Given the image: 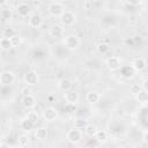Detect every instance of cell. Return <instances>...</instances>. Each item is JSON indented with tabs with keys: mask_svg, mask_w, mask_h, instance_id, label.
<instances>
[{
	"mask_svg": "<svg viewBox=\"0 0 148 148\" xmlns=\"http://www.w3.org/2000/svg\"><path fill=\"white\" fill-rule=\"evenodd\" d=\"M47 10H49V13H50L51 16H53V17H60L62 15V13L65 12V8H64V5L61 2L52 1V2L49 3Z\"/></svg>",
	"mask_w": 148,
	"mask_h": 148,
	"instance_id": "1",
	"label": "cell"
},
{
	"mask_svg": "<svg viewBox=\"0 0 148 148\" xmlns=\"http://www.w3.org/2000/svg\"><path fill=\"white\" fill-rule=\"evenodd\" d=\"M80 43H81V40L76 35H68L67 37H65V40H64L65 47L69 51L77 50L80 46Z\"/></svg>",
	"mask_w": 148,
	"mask_h": 148,
	"instance_id": "2",
	"label": "cell"
},
{
	"mask_svg": "<svg viewBox=\"0 0 148 148\" xmlns=\"http://www.w3.org/2000/svg\"><path fill=\"white\" fill-rule=\"evenodd\" d=\"M59 21H60V24L64 25V27H71L75 23L76 21V15L71 12V10H65L62 13V15L59 17Z\"/></svg>",
	"mask_w": 148,
	"mask_h": 148,
	"instance_id": "3",
	"label": "cell"
},
{
	"mask_svg": "<svg viewBox=\"0 0 148 148\" xmlns=\"http://www.w3.org/2000/svg\"><path fill=\"white\" fill-rule=\"evenodd\" d=\"M66 138H67V140H68L71 143L76 145V143H79V142L82 140V132L79 131V130L72 128V130H69V131L67 132Z\"/></svg>",
	"mask_w": 148,
	"mask_h": 148,
	"instance_id": "4",
	"label": "cell"
},
{
	"mask_svg": "<svg viewBox=\"0 0 148 148\" xmlns=\"http://www.w3.org/2000/svg\"><path fill=\"white\" fill-rule=\"evenodd\" d=\"M105 65L110 71L114 72V71H118L119 68H121V60L116 56H111L106 59Z\"/></svg>",
	"mask_w": 148,
	"mask_h": 148,
	"instance_id": "5",
	"label": "cell"
},
{
	"mask_svg": "<svg viewBox=\"0 0 148 148\" xmlns=\"http://www.w3.org/2000/svg\"><path fill=\"white\" fill-rule=\"evenodd\" d=\"M15 82V75L10 71H3L0 74V83L2 86H12Z\"/></svg>",
	"mask_w": 148,
	"mask_h": 148,
	"instance_id": "6",
	"label": "cell"
},
{
	"mask_svg": "<svg viewBox=\"0 0 148 148\" xmlns=\"http://www.w3.org/2000/svg\"><path fill=\"white\" fill-rule=\"evenodd\" d=\"M23 81H24V83H27V86H30V87L37 84L38 83V74H37V72L28 71L23 76Z\"/></svg>",
	"mask_w": 148,
	"mask_h": 148,
	"instance_id": "7",
	"label": "cell"
},
{
	"mask_svg": "<svg viewBox=\"0 0 148 148\" xmlns=\"http://www.w3.org/2000/svg\"><path fill=\"white\" fill-rule=\"evenodd\" d=\"M131 66L133 67V69H134L135 72H142V71H145L146 67H147V61H146L143 58H141V57L134 58V59L132 60V62H131Z\"/></svg>",
	"mask_w": 148,
	"mask_h": 148,
	"instance_id": "8",
	"label": "cell"
},
{
	"mask_svg": "<svg viewBox=\"0 0 148 148\" xmlns=\"http://www.w3.org/2000/svg\"><path fill=\"white\" fill-rule=\"evenodd\" d=\"M58 116V111L56 108L53 106H47L44 111H43V118L46 121H53Z\"/></svg>",
	"mask_w": 148,
	"mask_h": 148,
	"instance_id": "9",
	"label": "cell"
},
{
	"mask_svg": "<svg viewBox=\"0 0 148 148\" xmlns=\"http://www.w3.org/2000/svg\"><path fill=\"white\" fill-rule=\"evenodd\" d=\"M50 35L53 38H61L64 36V28L61 24H53L50 28Z\"/></svg>",
	"mask_w": 148,
	"mask_h": 148,
	"instance_id": "10",
	"label": "cell"
},
{
	"mask_svg": "<svg viewBox=\"0 0 148 148\" xmlns=\"http://www.w3.org/2000/svg\"><path fill=\"white\" fill-rule=\"evenodd\" d=\"M64 98L66 101V103L68 104H76L77 101H79V94L74 90H69V91H66L65 95H64Z\"/></svg>",
	"mask_w": 148,
	"mask_h": 148,
	"instance_id": "11",
	"label": "cell"
},
{
	"mask_svg": "<svg viewBox=\"0 0 148 148\" xmlns=\"http://www.w3.org/2000/svg\"><path fill=\"white\" fill-rule=\"evenodd\" d=\"M43 24V17L39 14H32L29 17V25L32 28H39Z\"/></svg>",
	"mask_w": 148,
	"mask_h": 148,
	"instance_id": "12",
	"label": "cell"
},
{
	"mask_svg": "<svg viewBox=\"0 0 148 148\" xmlns=\"http://www.w3.org/2000/svg\"><path fill=\"white\" fill-rule=\"evenodd\" d=\"M21 103H22L23 108H25V109H32V108L36 105V98H35V96H32V95L23 96Z\"/></svg>",
	"mask_w": 148,
	"mask_h": 148,
	"instance_id": "13",
	"label": "cell"
},
{
	"mask_svg": "<svg viewBox=\"0 0 148 148\" xmlns=\"http://www.w3.org/2000/svg\"><path fill=\"white\" fill-rule=\"evenodd\" d=\"M72 86H73L72 81H71L69 79H67V77H62V79L59 80V82H58V87H59V89L62 90V91H65V92L72 90Z\"/></svg>",
	"mask_w": 148,
	"mask_h": 148,
	"instance_id": "14",
	"label": "cell"
},
{
	"mask_svg": "<svg viewBox=\"0 0 148 148\" xmlns=\"http://www.w3.org/2000/svg\"><path fill=\"white\" fill-rule=\"evenodd\" d=\"M16 10H17V14L21 15V16H28V14L30 13V6L25 2H21L16 6Z\"/></svg>",
	"mask_w": 148,
	"mask_h": 148,
	"instance_id": "15",
	"label": "cell"
},
{
	"mask_svg": "<svg viewBox=\"0 0 148 148\" xmlns=\"http://www.w3.org/2000/svg\"><path fill=\"white\" fill-rule=\"evenodd\" d=\"M134 69H133V67L130 65V66H124V67H121L120 68V73H121V76L124 77V79H132L133 77V75H134Z\"/></svg>",
	"mask_w": 148,
	"mask_h": 148,
	"instance_id": "16",
	"label": "cell"
},
{
	"mask_svg": "<svg viewBox=\"0 0 148 148\" xmlns=\"http://www.w3.org/2000/svg\"><path fill=\"white\" fill-rule=\"evenodd\" d=\"M86 98H87V102H88V103H90V104H96V103L99 102L101 95H99V92H97V91H90V92L87 94Z\"/></svg>",
	"mask_w": 148,
	"mask_h": 148,
	"instance_id": "17",
	"label": "cell"
},
{
	"mask_svg": "<svg viewBox=\"0 0 148 148\" xmlns=\"http://www.w3.org/2000/svg\"><path fill=\"white\" fill-rule=\"evenodd\" d=\"M95 139L98 143H105L108 140H109V136H108V132L104 131V130H98L96 135H95Z\"/></svg>",
	"mask_w": 148,
	"mask_h": 148,
	"instance_id": "18",
	"label": "cell"
},
{
	"mask_svg": "<svg viewBox=\"0 0 148 148\" xmlns=\"http://www.w3.org/2000/svg\"><path fill=\"white\" fill-rule=\"evenodd\" d=\"M20 126H21V128H22L24 132H31V131L34 130V127H35V124H32L29 119L23 118V119L21 120V123H20Z\"/></svg>",
	"mask_w": 148,
	"mask_h": 148,
	"instance_id": "19",
	"label": "cell"
},
{
	"mask_svg": "<svg viewBox=\"0 0 148 148\" xmlns=\"http://www.w3.org/2000/svg\"><path fill=\"white\" fill-rule=\"evenodd\" d=\"M35 135L38 140H46L47 139V135H49V132H47V128L45 127H38L35 132Z\"/></svg>",
	"mask_w": 148,
	"mask_h": 148,
	"instance_id": "20",
	"label": "cell"
},
{
	"mask_svg": "<svg viewBox=\"0 0 148 148\" xmlns=\"http://www.w3.org/2000/svg\"><path fill=\"white\" fill-rule=\"evenodd\" d=\"M87 126H88V123H87V120H84V119H76V120H74V123H73V128L79 130V131H81V132L84 131Z\"/></svg>",
	"mask_w": 148,
	"mask_h": 148,
	"instance_id": "21",
	"label": "cell"
},
{
	"mask_svg": "<svg viewBox=\"0 0 148 148\" xmlns=\"http://www.w3.org/2000/svg\"><path fill=\"white\" fill-rule=\"evenodd\" d=\"M0 47L2 51H9L10 49H13L12 42L8 38H1L0 39Z\"/></svg>",
	"mask_w": 148,
	"mask_h": 148,
	"instance_id": "22",
	"label": "cell"
},
{
	"mask_svg": "<svg viewBox=\"0 0 148 148\" xmlns=\"http://www.w3.org/2000/svg\"><path fill=\"white\" fill-rule=\"evenodd\" d=\"M29 142H30V140H29V136H28L27 134H21V135H18V138H17V143H18L20 147L24 148V147H27V146L29 145Z\"/></svg>",
	"mask_w": 148,
	"mask_h": 148,
	"instance_id": "23",
	"label": "cell"
},
{
	"mask_svg": "<svg viewBox=\"0 0 148 148\" xmlns=\"http://www.w3.org/2000/svg\"><path fill=\"white\" fill-rule=\"evenodd\" d=\"M135 98L138 99V102H140L141 104H146L147 102H148V91H146V90H141L136 96H135Z\"/></svg>",
	"mask_w": 148,
	"mask_h": 148,
	"instance_id": "24",
	"label": "cell"
},
{
	"mask_svg": "<svg viewBox=\"0 0 148 148\" xmlns=\"http://www.w3.org/2000/svg\"><path fill=\"white\" fill-rule=\"evenodd\" d=\"M0 16H1L2 21H8V20L12 18V16H13V12H12L10 8H3V9L1 10V13H0Z\"/></svg>",
	"mask_w": 148,
	"mask_h": 148,
	"instance_id": "25",
	"label": "cell"
},
{
	"mask_svg": "<svg viewBox=\"0 0 148 148\" xmlns=\"http://www.w3.org/2000/svg\"><path fill=\"white\" fill-rule=\"evenodd\" d=\"M14 36H15V30H14L13 28L7 27V28H5V29L2 30V38H8V39H10V38H13Z\"/></svg>",
	"mask_w": 148,
	"mask_h": 148,
	"instance_id": "26",
	"label": "cell"
},
{
	"mask_svg": "<svg viewBox=\"0 0 148 148\" xmlns=\"http://www.w3.org/2000/svg\"><path fill=\"white\" fill-rule=\"evenodd\" d=\"M25 118L27 119H29L32 124H37L38 123V120H39V114L36 112V111H30V112H28V114L25 116Z\"/></svg>",
	"mask_w": 148,
	"mask_h": 148,
	"instance_id": "27",
	"label": "cell"
},
{
	"mask_svg": "<svg viewBox=\"0 0 148 148\" xmlns=\"http://www.w3.org/2000/svg\"><path fill=\"white\" fill-rule=\"evenodd\" d=\"M97 131H98L97 127H96L95 125H92V124H88V126H87L86 130H84V132H86V134H87L88 136H94V138H95Z\"/></svg>",
	"mask_w": 148,
	"mask_h": 148,
	"instance_id": "28",
	"label": "cell"
},
{
	"mask_svg": "<svg viewBox=\"0 0 148 148\" xmlns=\"http://www.w3.org/2000/svg\"><path fill=\"white\" fill-rule=\"evenodd\" d=\"M141 90H142V86H140L139 83H133V84L130 87V92H131L133 96H136Z\"/></svg>",
	"mask_w": 148,
	"mask_h": 148,
	"instance_id": "29",
	"label": "cell"
},
{
	"mask_svg": "<svg viewBox=\"0 0 148 148\" xmlns=\"http://www.w3.org/2000/svg\"><path fill=\"white\" fill-rule=\"evenodd\" d=\"M109 50H110V46H109L108 43L102 42V43H99V44L97 45V51H98L99 53H102V54H105Z\"/></svg>",
	"mask_w": 148,
	"mask_h": 148,
	"instance_id": "30",
	"label": "cell"
},
{
	"mask_svg": "<svg viewBox=\"0 0 148 148\" xmlns=\"http://www.w3.org/2000/svg\"><path fill=\"white\" fill-rule=\"evenodd\" d=\"M10 42H12L13 47H16V46H18L21 44V37L18 35H15L13 38H10Z\"/></svg>",
	"mask_w": 148,
	"mask_h": 148,
	"instance_id": "31",
	"label": "cell"
},
{
	"mask_svg": "<svg viewBox=\"0 0 148 148\" xmlns=\"http://www.w3.org/2000/svg\"><path fill=\"white\" fill-rule=\"evenodd\" d=\"M64 109H65V111L67 112V113H72V112H74L75 111V105L74 104H68V103H66V105L64 106Z\"/></svg>",
	"mask_w": 148,
	"mask_h": 148,
	"instance_id": "32",
	"label": "cell"
},
{
	"mask_svg": "<svg viewBox=\"0 0 148 148\" xmlns=\"http://www.w3.org/2000/svg\"><path fill=\"white\" fill-rule=\"evenodd\" d=\"M32 88L30 86H25L23 89H22V95L23 96H29V95H32Z\"/></svg>",
	"mask_w": 148,
	"mask_h": 148,
	"instance_id": "33",
	"label": "cell"
},
{
	"mask_svg": "<svg viewBox=\"0 0 148 148\" xmlns=\"http://www.w3.org/2000/svg\"><path fill=\"white\" fill-rule=\"evenodd\" d=\"M142 140H143V142H145L146 145H148V131H146V132L143 133V135H142Z\"/></svg>",
	"mask_w": 148,
	"mask_h": 148,
	"instance_id": "34",
	"label": "cell"
},
{
	"mask_svg": "<svg viewBox=\"0 0 148 148\" xmlns=\"http://www.w3.org/2000/svg\"><path fill=\"white\" fill-rule=\"evenodd\" d=\"M142 89L146 90V91H148V80H145V81H143V83H142Z\"/></svg>",
	"mask_w": 148,
	"mask_h": 148,
	"instance_id": "35",
	"label": "cell"
},
{
	"mask_svg": "<svg viewBox=\"0 0 148 148\" xmlns=\"http://www.w3.org/2000/svg\"><path fill=\"white\" fill-rule=\"evenodd\" d=\"M88 148H99L98 146H95V145H91V146H89Z\"/></svg>",
	"mask_w": 148,
	"mask_h": 148,
	"instance_id": "36",
	"label": "cell"
},
{
	"mask_svg": "<svg viewBox=\"0 0 148 148\" xmlns=\"http://www.w3.org/2000/svg\"><path fill=\"white\" fill-rule=\"evenodd\" d=\"M9 148H22V147H20V146L17 145V146H10Z\"/></svg>",
	"mask_w": 148,
	"mask_h": 148,
	"instance_id": "37",
	"label": "cell"
},
{
	"mask_svg": "<svg viewBox=\"0 0 148 148\" xmlns=\"http://www.w3.org/2000/svg\"><path fill=\"white\" fill-rule=\"evenodd\" d=\"M131 148H136V147H131Z\"/></svg>",
	"mask_w": 148,
	"mask_h": 148,
	"instance_id": "38",
	"label": "cell"
}]
</instances>
